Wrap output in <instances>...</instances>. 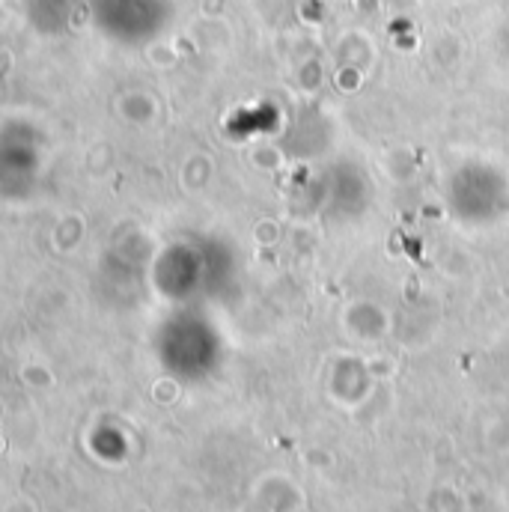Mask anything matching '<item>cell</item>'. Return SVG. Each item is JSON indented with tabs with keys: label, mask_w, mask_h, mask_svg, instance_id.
<instances>
[{
	"label": "cell",
	"mask_w": 509,
	"mask_h": 512,
	"mask_svg": "<svg viewBox=\"0 0 509 512\" xmlns=\"http://www.w3.org/2000/svg\"><path fill=\"white\" fill-rule=\"evenodd\" d=\"M39 173V149L33 137L21 128H6L0 134V194L24 197Z\"/></svg>",
	"instance_id": "6da1fadb"
}]
</instances>
